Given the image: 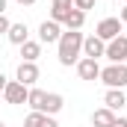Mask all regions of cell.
I'll use <instances>...</instances> for the list:
<instances>
[{
  "label": "cell",
  "mask_w": 127,
  "mask_h": 127,
  "mask_svg": "<svg viewBox=\"0 0 127 127\" xmlns=\"http://www.w3.org/2000/svg\"><path fill=\"white\" fill-rule=\"evenodd\" d=\"M103 106H109V109H121V106H127L124 89H106V95H103Z\"/></svg>",
  "instance_id": "cell-12"
},
{
  "label": "cell",
  "mask_w": 127,
  "mask_h": 127,
  "mask_svg": "<svg viewBox=\"0 0 127 127\" xmlns=\"http://www.w3.org/2000/svg\"><path fill=\"white\" fill-rule=\"evenodd\" d=\"M3 100L12 103V106L27 103V100H30V86H24L21 80H9V83L3 86Z\"/></svg>",
  "instance_id": "cell-3"
},
{
  "label": "cell",
  "mask_w": 127,
  "mask_h": 127,
  "mask_svg": "<svg viewBox=\"0 0 127 127\" xmlns=\"http://www.w3.org/2000/svg\"><path fill=\"white\" fill-rule=\"evenodd\" d=\"M124 3H127V0H124Z\"/></svg>",
  "instance_id": "cell-23"
},
{
  "label": "cell",
  "mask_w": 127,
  "mask_h": 127,
  "mask_svg": "<svg viewBox=\"0 0 127 127\" xmlns=\"http://www.w3.org/2000/svg\"><path fill=\"white\" fill-rule=\"evenodd\" d=\"M47 112H30L27 118H24V127H47Z\"/></svg>",
  "instance_id": "cell-18"
},
{
  "label": "cell",
  "mask_w": 127,
  "mask_h": 127,
  "mask_svg": "<svg viewBox=\"0 0 127 127\" xmlns=\"http://www.w3.org/2000/svg\"><path fill=\"white\" fill-rule=\"evenodd\" d=\"M15 3H21V6H32L35 0H15Z\"/></svg>",
  "instance_id": "cell-22"
},
{
  "label": "cell",
  "mask_w": 127,
  "mask_h": 127,
  "mask_svg": "<svg viewBox=\"0 0 127 127\" xmlns=\"http://www.w3.org/2000/svg\"><path fill=\"white\" fill-rule=\"evenodd\" d=\"M62 38V24L59 21H41L38 24V41L41 44H59Z\"/></svg>",
  "instance_id": "cell-5"
},
{
  "label": "cell",
  "mask_w": 127,
  "mask_h": 127,
  "mask_svg": "<svg viewBox=\"0 0 127 127\" xmlns=\"http://www.w3.org/2000/svg\"><path fill=\"white\" fill-rule=\"evenodd\" d=\"M100 83L106 89H124L127 86V62H109L100 74Z\"/></svg>",
  "instance_id": "cell-2"
},
{
  "label": "cell",
  "mask_w": 127,
  "mask_h": 127,
  "mask_svg": "<svg viewBox=\"0 0 127 127\" xmlns=\"http://www.w3.org/2000/svg\"><path fill=\"white\" fill-rule=\"evenodd\" d=\"M74 9H77V6H74V0H53V3H50V21L65 24V18H68Z\"/></svg>",
  "instance_id": "cell-9"
},
{
  "label": "cell",
  "mask_w": 127,
  "mask_h": 127,
  "mask_svg": "<svg viewBox=\"0 0 127 127\" xmlns=\"http://www.w3.org/2000/svg\"><path fill=\"white\" fill-rule=\"evenodd\" d=\"M74 6L80 12H89V9H95V0H74Z\"/></svg>",
  "instance_id": "cell-19"
},
{
  "label": "cell",
  "mask_w": 127,
  "mask_h": 127,
  "mask_svg": "<svg viewBox=\"0 0 127 127\" xmlns=\"http://www.w3.org/2000/svg\"><path fill=\"white\" fill-rule=\"evenodd\" d=\"M115 127H127V118H121V115H118V121H115Z\"/></svg>",
  "instance_id": "cell-21"
},
{
  "label": "cell",
  "mask_w": 127,
  "mask_h": 127,
  "mask_svg": "<svg viewBox=\"0 0 127 127\" xmlns=\"http://www.w3.org/2000/svg\"><path fill=\"white\" fill-rule=\"evenodd\" d=\"M115 121H118V115L109 106H100L92 112V127H115Z\"/></svg>",
  "instance_id": "cell-11"
},
{
  "label": "cell",
  "mask_w": 127,
  "mask_h": 127,
  "mask_svg": "<svg viewBox=\"0 0 127 127\" xmlns=\"http://www.w3.org/2000/svg\"><path fill=\"white\" fill-rule=\"evenodd\" d=\"M121 30H124L121 18H103V21H100V24L95 27V35H100V38L109 44L112 38H118V35H121Z\"/></svg>",
  "instance_id": "cell-4"
},
{
  "label": "cell",
  "mask_w": 127,
  "mask_h": 127,
  "mask_svg": "<svg viewBox=\"0 0 127 127\" xmlns=\"http://www.w3.org/2000/svg\"><path fill=\"white\" fill-rule=\"evenodd\" d=\"M83 56H89V59H100V56H106V41H103L100 35H86Z\"/></svg>",
  "instance_id": "cell-8"
},
{
  "label": "cell",
  "mask_w": 127,
  "mask_h": 127,
  "mask_svg": "<svg viewBox=\"0 0 127 127\" xmlns=\"http://www.w3.org/2000/svg\"><path fill=\"white\" fill-rule=\"evenodd\" d=\"M83 44H86V35L80 30H65L62 38H59V44H56V50H59V65H65V68L77 65L80 56H83Z\"/></svg>",
  "instance_id": "cell-1"
},
{
  "label": "cell",
  "mask_w": 127,
  "mask_h": 127,
  "mask_svg": "<svg viewBox=\"0 0 127 127\" xmlns=\"http://www.w3.org/2000/svg\"><path fill=\"white\" fill-rule=\"evenodd\" d=\"M38 77H41V71H38V65H35V62H21V65H18V74H15V80H21L24 86H32Z\"/></svg>",
  "instance_id": "cell-10"
},
{
  "label": "cell",
  "mask_w": 127,
  "mask_h": 127,
  "mask_svg": "<svg viewBox=\"0 0 127 127\" xmlns=\"http://www.w3.org/2000/svg\"><path fill=\"white\" fill-rule=\"evenodd\" d=\"M62 106H65V97H62V95H56V92H47V100H44V112H47V115H56Z\"/></svg>",
  "instance_id": "cell-15"
},
{
  "label": "cell",
  "mask_w": 127,
  "mask_h": 127,
  "mask_svg": "<svg viewBox=\"0 0 127 127\" xmlns=\"http://www.w3.org/2000/svg\"><path fill=\"white\" fill-rule=\"evenodd\" d=\"M6 38H9L12 44H18V47L27 44V41H30V30H27V24H12V30L6 32Z\"/></svg>",
  "instance_id": "cell-13"
},
{
  "label": "cell",
  "mask_w": 127,
  "mask_h": 127,
  "mask_svg": "<svg viewBox=\"0 0 127 127\" xmlns=\"http://www.w3.org/2000/svg\"><path fill=\"white\" fill-rule=\"evenodd\" d=\"M77 74H80V80H89V83H95V80H100L103 68L97 65V59H89V56H83V59L77 62Z\"/></svg>",
  "instance_id": "cell-6"
},
{
  "label": "cell",
  "mask_w": 127,
  "mask_h": 127,
  "mask_svg": "<svg viewBox=\"0 0 127 127\" xmlns=\"http://www.w3.org/2000/svg\"><path fill=\"white\" fill-rule=\"evenodd\" d=\"M44 100H47V92H41V89H30V103L32 112H44Z\"/></svg>",
  "instance_id": "cell-16"
},
{
  "label": "cell",
  "mask_w": 127,
  "mask_h": 127,
  "mask_svg": "<svg viewBox=\"0 0 127 127\" xmlns=\"http://www.w3.org/2000/svg\"><path fill=\"white\" fill-rule=\"evenodd\" d=\"M21 56H24V62H35V59L41 56V41H27V44H21Z\"/></svg>",
  "instance_id": "cell-14"
},
{
  "label": "cell",
  "mask_w": 127,
  "mask_h": 127,
  "mask_svg": "<svg viewBox=\"0 0 127 127\" xmlns=\"http://www.w3.org/2000/svg\"><path fill=\"white\" fill-rule=\"evenodd\" d=\"M106 59L109 62H127V35H118L106 44Z\"/></svg>",
  "instance_id": "cell-7"
},
{
  "label": "cell",
  "mask_w": 127,
  "mask_h": 127,
  "mask_svg": "<svg viewBox=\"0 0 127 127\" xmlns=\"http://www.w3.org/2000/svg\"><path fill=\"white\" fill-rule=\"evenodd\" d=\"M83 24H86V12H80V9H74V12L65 18V27H68V30H83Z\"/></svg>",
  "instance_id": "cell-17"
},
{
  "label": "cell",
  "mask_w": 127,
  "mask_h": 127,
  "mask_svg": "<svg viewBox=\"0 0 127 127\" xmlns=\"http://www.w3.org/2000/svg\"><path fill=\"white\" fill-rule=\"evenodd\" d=\"M118 18H121V24H127V6L121 9V15H118Z\"/></svg>",
  "instance_id": "cell-20"
}]
</instances>
